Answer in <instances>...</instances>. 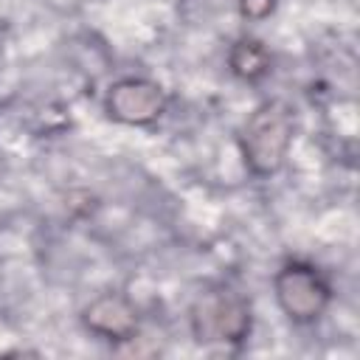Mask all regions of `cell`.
<instances>
[{"mask_svg": "<svg viewBox=\"0 0 360 360\" xmlns=\"http://www.w3.org/2000/svg\"><path fill=\"white\" fill-rule=\"evenodd\" d=\"M295 138V110L284 98L262 101L239 132V152L253 177L281 172Z\"/></svg>", "mask_w": 360, "mask_h": 360, "instance_id": "cell-1", "label": "cell"}, {"mask_svg": "<svg viewBox=\"0 0 360 360\" xmlns=\"http://www.w3.org/2000/svg\"><path fill=\"white\" fill-rule=\"evenodd\" d=\"M188 329L200 346L239 349L253 332V307L245 292L231 284H214L188 307Z\"/></svg>", "mask_w": 360, "mask_h": 360, "instance_id": "cell-2", "label": "cell"}, {"mask_svg": "<svg viewBox=\"0 0 360 360\" xmlns=\"http://www.w3.org/2000/svg\"><path fill=\"white\" fill-rule=\"evenodd\" d=\"M273 295L278 309L298 326L315 323L332 304V281L312 262L290 259L273 276Z\"/></svg>", "mask_w": 360, "mask_h": 360, "instance_id": "cell-3", "label": "cell"}, {"mask_svg": "<svg viewBox=\"0 0 360 360\" xmlns=\"http://www.w3.org/2000/svg\"><path fill=\"white\" fill-rule=\"evenodd\" d=\"M169 96L160 82L146 76H121L104 93V112L124 127H152L163 118Z\"/></svg>", "mask_w": 360, "mask_h": 360, "instance_id": "cell-4", "label": "cell"}, {"mask_svg": "<svg viewBox=\"0 0 360 360\" xmlns=\"http://www.w3.org/2000/svg\"><path fill=\"white\" fill-rule=\"evenodd\" d=\"M82 326L107 343H129L141 332V315L124 292H101L82 307Z\"/></svg>", "mask_w": 360, "mask_h": 360, "instance_id": "cell-5", "label": "cell"}, {"mask_svg": "<svg viewBox=\"0 0 360 360\" xmlns=\"http://www.w3.org/2000/svg\"><path fill=\"white\" fill-rule=\"evenodd\" d=\"M228 70L233 79L245 82V84H259L273 73V53L267 51V45L256 37H236L228 48Z\"/></svg>", "mask_w": 360, "mask_h": 360, "instance_id": "cell-6", "label": "cell"}, {"mask_svg": "<svg viewBox=\"0 0 360 360\" xmlns=\"http://www.w3.org/2000/svg\"><path fill=\"white\" fill-rule=\"evenodd\" d=\"M278 8V0H236V11L248 22H262Z\"/></svg>", "mask_w": 360, "mask_h": 360, "instance_id": "cell-7", "label": "cell"}]
</instances>
